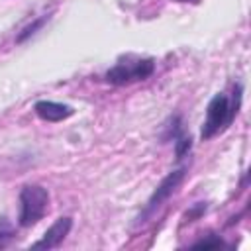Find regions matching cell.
I'll use <instances>...</instances> for the list:
<instances>
[{"label": "cell", "instance_id": "3", "mask_svg": "<svg viewBox=\"0 0 251 251\" xmlns=\"http://www.w3.org/2000/svg\"><path fill=\"white\" fill-rule=\"evenodd\" d=\"M49 210V192L41 184H25L20 190V216L18 224L22 227L35 226Z\"/></svg>", "mask_w": 251, "mask_h": 251}, {"label": "cell", "instance_id": "11", "mask_svg": "<svg viewBox=\"0 0 251 251\" xmlns=\"http://www.w3.org/2000/svg\"><path fill=\"white\" fill-rule=\"evenodd\" d=\"M206 208H208V206H206V202H198V204H196V206H194L190 212H186V218H188V222H192L194 218L202 216V214L206 212Z\"/></svg>", "mask_w": 251, "mask_h": 251}, {"label": "cell", "instance_id": "8", "mask_svg": "<svg viewBox=\"0 0 251 251\" xmlns=\"http://www.w3.org/2000/svg\"><path fill=\"white\" fill-rule=\"evenodd\" d=\"M190 147H192L190 137H188L186 133L178 135V137L175 139V153H176V159H182V157H184V155L190 151Z\"/></svg>", "mask_w": 251, "mask_h": 251}, {"label": "cell", "instance_id": "5", "mask_svg": "<svg viewBox=\"0 0 251 251\" xmlns=\"http://www.w3.org/2000/svg\"><path fill=\"white\" fill-rule=\"evenodd\" d=\"M71 227H73V218H69V216L57 218L55 224L43 233V237L37 243H33V249H55V247H59L63 243V239L69 235Z\"/></svg>", "mask_w": 251, "mask_h": 251}, {"label": "cell", "instance_id": "9", "mask_svg": "<svg viewBox=\"0 0 251 251\" xmlns=\"http://www.w3.org/2000/svg\"><path fill=\"white\" fill-rule=\"evenodd\" d=\"M14 237V227L6 218H0V247H6L8 241Z\"/></svg>", "mask_w": 251, "mask_h": 251}, {"label": "cell", "instance_id": "4", "mask_svg": "<svg viewBox=\"0 0 251 251\" xmlns=\"http://www.w3.org/2000/svg\"><path fill=\"white\" fill-rule=\"evenodd\" d=\"M184 173H186V169L180 167V169H176V171H171V173L161 180V184H159V186L155 188V192L151 194V198H149V202H147V206H145V210L141 212V216H139L137 222H145L165 200H169V198L173 196V192H175V190L178 188V184L182 182Z\"/></svg>", "mask_w": 251, "mask_h": 251}, {"label": "cell", "instance_id": "7", "mask_svg": "<svg viewBox=\"0 0 251 251\" xmlns=\"http://www.w3.org/2000/svg\"><path fill=\"white\" fill-rule=\"evenodd\" d=\"M47 20H49V16H47V14H45V16H41V18H37V20H33L29 25H25V27L20 31V35L16 37V41H18V43H24L25 39H29L37 29H41V27L45 25V22H47Z\"/></svg>", "mask_w": 251, "mask_h": 251}, {"label": "cell", "instance_id": "10", "mask_svg": "<svg viewBox=\"0 0 251 251\" xmlns=\"http://www.w3.org/2000/svg\"><path fill=\"white\" fill-rule=\"evenodd\" d=\"M222 245H226L224 241H222V237L220 235H208V237H204V239H198V241H194L192 243V247H222Z\"/></svg>", "mask_w": 251, "mask_h": 251}, {"label": "cell", "instance_id": "6", "mask_svg": "<svg viewBox=\"0 0 251 251\" xmlns=\"http://www.w3.org/2000/svg\"><path fill=\"white\" fill-rule=\"evenodd\" d=\"M33 110L45 122H63L75 114V110L71 106L61 104V102H53V100H39V102H35Z\"/></svg>", "mask_w": 251, "mask_h": 251}, {"label": "cell", "instance_id": "12", "mask_svg": "<svg viewBox=\"0 0 251 251\" xmlns=\"http://www.w3.org/2000/svg\"><path fill=\"white\" fill-rule=\"evenodd\" d=\"M176 2H194V0H176Z\"/></svg>", "mask_w": 251, "mask_h": 251}, {"label": "cell", "instance_id": "2", "mask_svg": "<svg viewBox=\"0 0 251 251\" xmlns=\"http://www.w3.org/2000/svg\"><path fill=\"white\" fill-rule=\"evenodd\" d=\"M155 73V61L149 57H135V55H126L122 57L106 75V82L124 86L129 82L145 80Z\"/></svg>", "mask_w": 251, "mask_h": 251}, {"label": "cell", "instance_id": "1", "mask_svg": "<svg viewBox=\"0 0 251 251\" xmlns=\"http://www.w3.org/2000/svg\"><path fill=\"white\" fill-rule=\"evenodd\" d=\"M239 104H241V86L239 84L235 86L231 98H227L222 92L214 94V98L210 100L208 110H206V120H204L200 137L206 141V139H212L214 135H218L220 131L227 129L239 112Z\"/></svg>", "mask_w": 251, "mask_h": 251}]
</instances>
